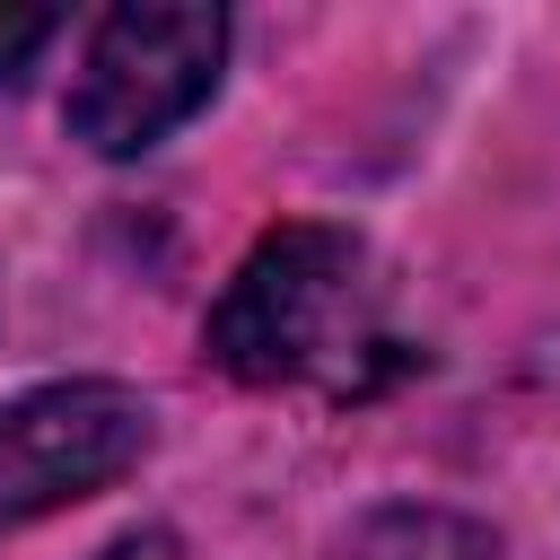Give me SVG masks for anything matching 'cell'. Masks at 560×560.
<instances>
[{
  "label": "cell",
  "mask_w": 560,
  "mask_h": 560,
  "mask_svg": "<svg viewBox=\"0 0 560 560\" xmlns=\"http://www.w3.org/2000/svg\"><path fill=\"white\" fill-rule=\"evenodd\" d=\"M394 350L376 262L350 228L289 219L271 228L201 315V359L236 385H332L359 394L368 368Z\"/></svg>",
  "instance_id": "1"
},
{
  "label": "cell",
  "mask_w": 560,
  "mask_h": 560,
  "mask_svg": "<svg viewBox=\"0 0 560 560\" xmlns=\"http://www.w3.org/2000/svg\"><path fill=\"white\" fill-rule=\"evenodd\" d=\"M228 70V9L210 0H122L96 18L61 122L96 158H140L184 131Z\"/></svg>",
  "instance_id": "2"
},
{
  "label": "cell",
  "mask_w": 560,
  "mask_h": 560,
  "mask_svg": "<svg viewBox=\"0 0 560 560\" xmlns=\"http://www.w3.org/2000/svg\"><path fill=\"white\" fill-rule=\"evenodd\" d=\"M149 438H158L149 402L105 376H70L0 402V534L96 499L149 455Z\"/></svg>",
  "instance_id": "3"
},
{
  "label": "cell",
  "mask_w": 560,
  "mask_h": 560,
  "mask_svg": "<svg viewBox=\"0 0 560 560\" xmlns=\"http://www.w3.org/2000/svg\"><path fill=\"white\" fill-rule=\"evenodd\" d=\"M332 560H508L499 534L464 508H429V499H394V508H368Z\"/></svg>",
  "instance_id": "4"
},
{
  "label": "cell",
  "mask_w": 560,
  "mask_h": 560,
  "mask_svg": "<svg viewBox=\"0 0 560 560\" xmlns=\"http://www.w3.org/2000/svg\"><path fill=\"white\" fill-rule=\"evenodd\" d=\"M52 35H61V18H52V9H9V0H0V79H18Z\"/></svg>",
  "instance_id": "5"
}]
</instances>
